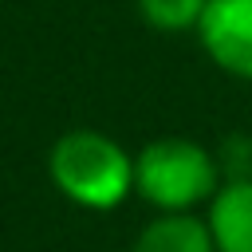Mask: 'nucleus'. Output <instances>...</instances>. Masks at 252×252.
Returning a JSON list of instances; mask_svg holds the SVG:
<instances>
[{"label":"nucleus","mask_w":252,"mask_h":252,"mask_svg":"<svg viewBox=\"0 0 252 252\" xmlns=\"http://www.w3.org/2000/svg\"><path fill=\"white\" fill-rule=\"evenodd\" d=\"M209 0H138L142 16L158 28V32H181V28H197L201 12Z\"/></svg>","instance_id":"nucleus-6"},{"label":"nucleus","mask_w":252,"mask_h":252,"mask_svg":"<svg viewBox=\"0 0 252 252\" xmlns=\"http://www.w3.org/2000/svg\"><path fill=\"white\" fill-rule=\"evenodd\" d=\"M134 189L165 213H185L217 197V165L189 138H158L134 158Z\"/></svg>","instance_id":"nucleus-2"},{"label":"nucleus","mask_w":252,"mask_h":252,"mask_svg":"<svg viewBox=\"0 0 252 252\" xmlns=\"http://www.w3.org/2000/svg\"><path fill=\"white\" fill-rule=\"evenodd\" d=\"M205 224L217 252H252V181H228L217 189Z\"/></svg>","instance_id":"nucleus-4"},{"label":"nucleus","mask_w":252,"mask_h":252,"mask_svg":"<svg viewBox=\"0 0 252 252\" xmlns=\"http://www.w3.org/2000/svg\"><path fill=\"white\" fill-rule=\"evenodd\" d=\"M134 252H217V244L205 220L189 213H165L138 236Z\"/></svg>","instance_id":"nucleus-5"},{"label":"nucleus","mask_w":252,"mask_h":252,"mask_svg":"<svg viewBox=\"0 0 252 252\" xmlns=\"http://www.w3.org/2000/svg\"><path fill=\"white\" fill-rule=\"evenodd\" d=\"M197 32L217 67L252 79V0H209Z\"/></svg>","instance_id":"nucleus-3"},{"label":"nucleus","mask_w":252,"mask_h":252,"mask_svg":"<svg viewBox=\"0 0 252 252\" xmlns=\"http://www.w3.org/2000/svg\"><path fill=\"white\" fill-rule=\"evenodd\" d=\"M51 181L83 209H114L134 189V158L98 130H71L55 142Z\"/></svg>","instance_id":"nucleus-1"}]
</instances>
